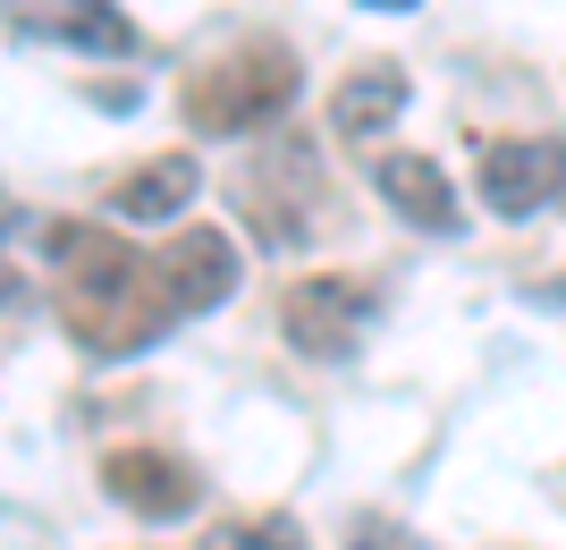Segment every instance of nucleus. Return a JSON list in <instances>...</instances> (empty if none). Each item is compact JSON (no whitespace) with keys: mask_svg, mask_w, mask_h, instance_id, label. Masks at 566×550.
Instances as JSON below:
<instances>
[{"mask_svg":"<svg viewBox=\"0 0 566 550\" xmlns=\"http://www.w3.org/2000/svg\"><path fill=\"white\" fill-rule=\"evenodd\" d=\"M296 85H305V69L287 43H237L178 85V111H187L195 136H254L296 102Z\"/></svg>","mask_w":566,"mask_h":550,"instance_id":"obj_2","label":"nucleus"},{"mask_svg":"<svg viewBox=\"0 0 566 550\" xmlns=\"http://www.w3.org/2000/svg\"><path fill=\"white\" fill-rule=\"evenodd\" d=\"M203 550H305V533H296V517H229L203 533Z\"/></svg>","mask_w":566,"mask_h":550,"instance_id":"obj_12","label":"nucleus"},{"mask_svg":"<svg viewBox=\"0 0 566 550\" xmlns=\"http://www.w3.org/2000/svg\"><path fill=\"white\" fill-rule=\"evenodd\" d=\"M0 18L18 25L25 43L85 51V60H136V25H127L118 0H0Z\"/></svg>","mask_w":566,"mask_h":550,"instance_id":"obj_5","label":"nucleus"},{"mask_svg":"<svg viewBox=\"0 0 566 550\" xmlns=\"http://www.w3.org/2000/svg\"><path fill=\"white\" fill-rule=\"evenodd\" d=\"M161 271L178 288V313H212V305H229V288H237V246L220 229H187L161 255Z\"/></svg>","mask_w":566,"mask_h":550,"instance_id":"obj_8","label":"nucleus"},{"mask_svg":"<svg viewBox=\"0 0 566 550\" xmlns=\"http://www.w3.org/2000/svg\"><path fill=\"white\" fill-rule=\"evenodd\" d=\"M473 178H482V204H491V212L524 220L566 187V144L558 136H491Z\"/></svg>","mask_w":566,"mask_h":550,"instance_id":"obj_6","label":"nucleus"},{"mask_svg":"<svg viewBox=\"0 0 566 550\" xmlns=\"http://www.w3.org/2000/svg\"><path fill=\"white\" fill-rule=\"evenodd\" d=\"M373 178H380V195L398 204V220H415V229H431V238H449V229H457V187L423 162V153H389Z\"/></svg>","mask_w":566,"mask_h":550,"instance_id":"obj_9","label":"nucleus"},{"mask_svg":"<svg viewBox=\"0 0 566 550\" xmlns=\"http://www.w3.org/2000/svg\"><path fill=\"white\" fill-rule=\"evenodd\" d=\"M398 111H406V76L389 69V60H364L331 94V136H380Z\"/></svg>","mask_w":566,"mask_h":550,"instance_id":"obj_11","label":"nucleus"},{"mask_svg":"<svg viewBox=\"0 0 566 550\" xmlns=\"http://www.w3.org/2000/svg\"><path fill=\"white\" fill-rule=\"evenodd\" d=\"M380 297L364 280H347V271H322V280H296L280 305V331L296 356H355L364 347V331H373Z\"/></svg>","mask_w":566,"mask_h":550,"instance_id":"obj_4","label":"nucleus"},{"mask_svg":"<svg viewBox=\"0 0 566 550\" xmlns=\"http://www.w3.org/2000/svg\"><path fill=\"white\" fill-rule=\"evenodd\" d=\"M195 153H161V162H144V169H127L111 187V212L118 220H169V212H187L195 204Z\"/></svg>","mask_w":566,"mask_h":550,"instance_id":"obj_10","label":"nucleus"},{"mask_svg":"<svg viewBox=\"0 0 566 550\" xmlns=\"http://www.w3.org/2000/svg\"><path fill=\"white\" fill-rule=\"evenodd\" d=\"M0 297H9V280H0Z\"/></svg>","mask_w":566,"mask_h":550,"instance_id":"obj_14","label":"nucleus"},{"mask_svg":"<svg viewBox=\"0 0 566 550\" xmlns=\"http://www.w3.org/2000/svg\"><path fill=\"white\" fill-rule=\"evenodd\" d=\"M102 491L136 517H187L195 508V466H178L169 449H111L102 457Z\"/></svg>","mask_w":566,"mask_h":550,"instance_id":"obj_7","label":"nucleus"},{"mask_svg":"<svg viewBox=\"0 0 566 550\" xmlns=\"http://www.w3.org/2000/svg\"><path fill=\"white\" fill-rule=\"evenodd\" d=\"M51 271H60V322L85 356H136L178 322V288L153 255L94 229V220H60L51 229Z\"/></svg>","mask_w":566,"mask_h":550,"instance_id":"obj_1","label":"nucleus"},{"mask_svg":"<svg viewBox=\"0 0 566 550\" xmlns=\"http://www.w3.org/2000/svg\"><path fill=\"white\" fill-rule=\"evenodd\" d=\"M364 9H415V0H364Z\"/></svg>","mask_w":566,"mask_h":550,"instance_id":"obj_13","label":"nucleus"},{"mask_svg":"<svg viewBox=\"0 0 566 550\" xmlns=\"http://www.w3.org/2000/svg\"><path fill=\"white\" fill-rule=\"evenodd\" d=\"M237 195H245V220L262 229V246H305L331 212V195L313 178V144H262L254 162L237 169Z\"/></svg>","mask_w":566,"mask_h":550,"instance_id":"obj_3","label":"nucleus"}]
</instances>
